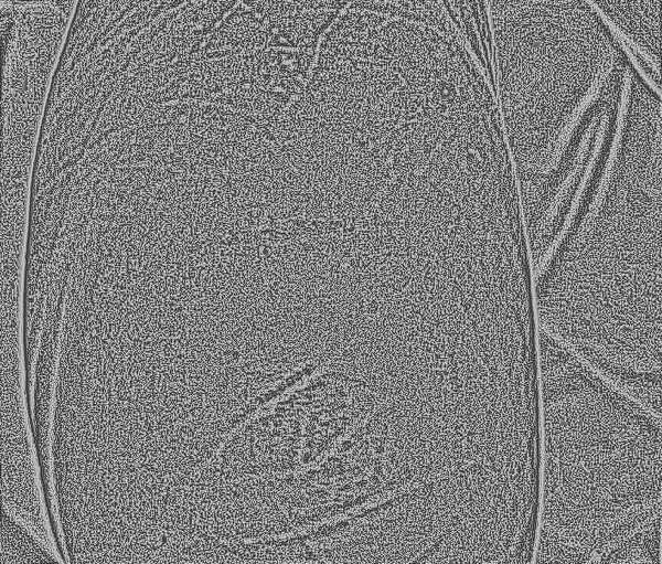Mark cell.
I'll return each mask as SVG.
<instances>
[{
  "instance_id": "obj_1",
  "label": "cell",
  "mask_w": 662,
  "mask_h": 564,
  "mask_svg": "<svg viewBox=\"0 0 662 564\" xmlns=\"http://www.w3.org/2000/svg\"><path fill=\"white\" fill-rule=\"evenodd\" d=\"M499 109L509 131L573 135L627 57L587 0H488Z\"/></svg>"
},
{
  "instance_id": "obj_2",
  "label": "cell",
  "mask_w": 662,
  "mask_h": 564,
  "mask_svg": "<svg viewBox=\"0 0 662 564\" xmlns=\"http://www.w3.org/2000/svg\"><path fill=\"white\" fill-rule=\"evenodd\" d=\"M384 401L378 386L323 365L244 423L236 453L247 477H279L327 456Z\"/></svg>"
},
{
  "instance_id": "obj_3",
  "label": "cell",
  "mask_w": 662,
  "mask_h": 564,
  "mask_svg": "<svg viewBox=\"0 0 662 564\" xmlns=\"http://www.w3.org/2000/svg\"><path fill=\"white\" fill-rule=\"evenodd\" d=\"M617 38L627 60L649 81L660 76L661 0H587Z\"/></svg>"
},
{
  "instance_id": "obj_4",
  "label": "cell",
  "mask_w": 662,
  "mask_h": 564,
  "mask_svg": "<svg viewBox=\"0 0 662 564\" xmlns=\"http://www.w3.org/2000/svg\"><path fill=\"white\" fill-rule=\"evenodd\" d=\"M610 113L608 108H605L601 110L600 113V125L598 128V132H597V137H596V142H595V147H594V151L591 155V158L589 160V162L587 163V168L585 170V173L583 175V179L578 185V189L576 191V194L573 199L572 205L569 207V212L565 219V222L563 224V227L560 230V232L557 234L556 238L554 240V242L551 244V246L548 247V249L546 251V253L544 254L543 258L540 260L538 266L535 270V278L538 279L541 278V276L543 275V273L545 272L546 267L548 266L549 262L552 260L553 256L555 255L558 246L560 245V243L563 242V240L565 238L566 234L568 233L569 226L573 223L575 215L577 213L579 203L581 201L583 194L585 193V189L587 187V183L592 174V170L596 164L598 155L600 152V149L602 147V142L605 139V135H606V130L608 128L609 125V117Z\"/></svg>"
},
{
  "instance_id": "obj_5",
  "label": "cell",
  "mask_w": 662,
  "mask_h": 564,
  "mask_svg": "<svg viewBox=\"0 0 662 564\" xmlns=\"http://www.w3.org/2000/svg\"><path fill=\"white\" fill-rule=\"evenodd\" d=\"M598 120V116H594L588 128L585 130V134L581 138L576 158H575V163H574V168L573 170L568 173V175L566 177V179L564 180V182L562 183V185L559 187L557 194L554 198V201L552 202L551 206L548 207L547 214L545 216V220L543 222V225H541V230H540V234L538 237L541 238L544 233L551 227L559 206L562 205V202L567 193V190L569 189L570 184L574 182V179L576 177V174L578 173V171L581 168V162L585 158L586 151L588 149V142L590 140L591 134L594 132V129L596 127Z\"/></svg>"
},
{
  "instance_id": "obj_6",
  "label": "cell",
  "mask_w": 662,
  "mask_h": 564,
  "mask_svg": "<svg viewBox=\"0 0 662 564\" xmlns=\"http://www.w3.org/2000/svg\"><path fill=\"white\" fill-rule=\"evenodd\" d=\"M377 227H378L380 230H383V225H382L381 223H378ZM385 227H386L385 235H388V234H389L388 232H389V230H391V226H389V225H385Z\"/></svg>"
}]
</instances>
